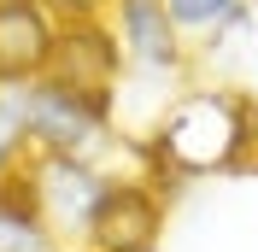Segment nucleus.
Wrapping results in <instances>:
<instances>
[{"label":"nucleus","instance_id":"6e6552de","mask_svg":"<svg viewBox=\"0 0 258 252\" xmlns=\"http://www.w3.org/2000/svg\"><path fill=\"white\" fill-rule=\"evenodd\" d=\"M0 252H64L59 235H53L47 223H41V211H35L30 170H24V164L0 182Z\"/></svg>","mask_w":258,"mask_h":252},{"label":"nucleus","instance_id":"f8f14e48","mask_svg":"<svg viewBox=\"0 0 258 252\" xmlns=\"http://www.w3.org/2000/svg\"><path fill=\"white\" fill-rule=\"evenodd\" d=\"M246 170L258 176V129H252V158H246Z\"/></svg>","mask_w":258,"mask_h":252},{"label":"nucleus","instance_id":"7ed1b4c3","mask_svg":"<svg viewBox=\"0 0 258 252\" xmlns=\"http://www.w3.org/2000/svg\"><path fill=\"white\" fill-rule=\"evenodd\" d=\"M123 47L106 18H71L59 24V41H53V59L41 71V82L77 94L82 106H94L100 117L117 123V94H123Z\"/></svg>","mask_w":258,"mask_h":252},{"label":"nucleus","instance_id":"ddd939ff","mask_svg":"<svg viewBox=\"0 0 258 252\" xmlns=\"http://www.w3.org/2000/svg\"><path fill=\"white\" fill-rule=\"evenodd\" d=\"M252 6H258V0H252Z\"/></svg>","mask_w":258,"mask_h":252},{"label":"nucleus","instance_id":"39448f33","mask_svg":"<svg viewBox=\"0 0 258 252\" xmlns=\"http://www.w3.org/2000/svg\"><path fill=\"white\" fill-rule=\"evenodd\" d=\"M112 24L117 47H123V65L141 71V77H164V82H188L194 71V47L188 35L176 30V18L164 0H112Z\"/></svg>","mask_w":258,"mask_h":252},{"label":"nucleus","instance_id":"f03ea898","mask_svg":"<svg viewBox=\"0 0 258 252\" xmlns=\"http://www.w3.org/2000/svg\"><path fill=\"white\" fill-rule=\"evenodd\" d=\"M24 170H30V194H35L41 223L59 235L64 252H82L117 170H106L100 158H53V153H30Z\"/></svg>","mask_w":258,"mask_h":252},{"label":"nucleus","instance_id":"9d476101","mask_svg":"<svg viewBox=\"0 0 258 252\" xmlns=\"http://www.w3.org/2000/svg\"><path fill=\"white\" fill-rule=\"evenodd\" d=\"M30 158V135H24V111H18V88H0V182Z\"/></svg>","mask_w":258,"mask_h":252},{"label":"nucleus","instance_id":"423d86ee","mask_svg":"<svg viewBox=\"0 0 258 252\" xmlns=\"http://www.w3.org/2000/svg\"><path fill=\"white\" fill-rule=\"evenodd\" d=\"M164 229V188L153 176H117L82 252H153Z\"/></svg>","mask_w":258,"mask_h":252},{"label":"nucleus","instance_id":"9b49d317","mask_svg":"<svg viewBox=\"0 0 258 252\" xmlns=\"http://www.w3.org/2000/svg\"><path fill=\"white\" fill-rule=\"evenodd\" d=\"M59 24H71V18H106L112 12V0H41Z\"/></svg>","mask_w":258,"mask_h":252},{"label":"nucleus","instance_id":"1a4fd4ad","mask_svg":"<svg viewBox=\"0 0 258 252\" xmlns=\"http://www.w3.org/2000/svg\"><path fill=\"white\" fill-rule=\"evenodd\" d=\"M170 18H176V30L188 35V47H223L229 35L246 30V18H252V0H164Z\"/></svg>","mask_w":258,"mask_h":252},{"label":"nucleus","instance_id":"20e7f679","mask_svg":"<svg viewBox=\"0 0 258 252\" xmlns=\"http://www.w3.org/2000/svg\"><path fill=\"white\" fill-rule=\"evenodd\" d=\"M18 111H24V135L30 153H53V158H100L117 141L112 117H100L94 106H82L77 94H64L53 82H30L18 88Z\"/></svg>","mask_w":258,"mask_h":252},{"label":"nucleus","instance_id":"f257e3e1","mask_svg":"<svg viewBox=\"0 0 258 252\" xmlns=\"http://www.w3.org/2000/svg\"><path fill=\"white\" fill-rule=\"evenodd\" d=\"M252 129H258V100L246 88H211L188 82L170 106L153 117L141 141V170L164 194L194 176H241L252 158Z\"/></svg>","mask_w":258,"mask_h":252},{"label":"nucleus","instance_id":"0eeeda50","mask_svg":"<svg viewBox=\"0 0 258 252\" xmlns=\"http://www.w3.org/2000/svg\"><path fill=\"white\" fill-rule=\"evenodd\" d=\"M59 41V18L41 0H0V88L41 82Z\"/></svg>","mask_w":258,"mask_h":252}]
</instances>
